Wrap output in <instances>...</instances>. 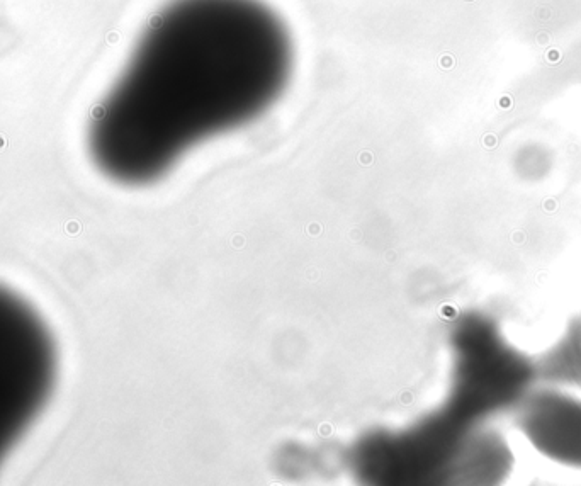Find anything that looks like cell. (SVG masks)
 Masks as SVG:
<instances>
[{
    "label": "cell",
    "instance_id": "6da1fadb",
    "mask_svg": "<svg viewBox=\"0 0 581 486\" xmlns=\"http://www.w3.org/2000/svg\"><path fill=\"white\" fill-rule=\"evenodd\" d=\"M291 72L289 29L262 0H172L94 119V160L116 181L157 179L187 148L264 113Z\"/></svg>",
    "mask_w": 581,
    "mask_h": 486
},
{
    "label": "cell",
    "instance_id": "7a4b0ae2",
    "mask_svg": "<svg viewBox=\"0 0 581 486\" xmlns=\"http://www.w3.org/2000/svg\"><path fill=\"white\" fill-rule=\"evenodd\" d=\"M57 354L40 315L0 286V463L50 400Z\"/></svg>",
    "mask_w": 581,
    "mask_h": 486
},
{
    "label": "cell",
    "instance_id": "3957f363",
    "mask_svg": "<svg viewBox=\"0 0 581 486\" xmlns=\"http://www.w3.org/2000/svg\"><path fill=\"white\" fill-rule=\"evenodd\" d=\"M515 424L537 453L581 470V400L565 391L537 390L520 402Z\"/></svg>",
    "mask_w": 581,
    "mask_h": 486
},
{
    "label": "cell",
    "instance_id": "277c9868",
    "mask_svg": "<svg viewBox=\"0 0 581 486\" xmlns=\"http://www.w3.org/2000/svg\"><path fill=\"white\" fill-rule=\"evenodd\" d=\"M544 374H548L558 381H568L573 386H581V332L576 330L570 334L566 344L554 351L549 357L548 364L544 366Z\"/></svg>",
    "mask_w": 581,
    "mask_h": 486
}]
</instances>
